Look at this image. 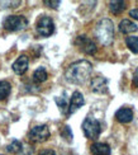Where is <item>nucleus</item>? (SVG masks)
<instances>
[{"mask_svg": "<svg viewBox=\"0 0 138 155\" xmlns=\"http://www.w3.org/2000/svg\"><path fill=\"white\" fill-rule=\"evenodd\" d=\"M11 90V85L9 81L6 80H2L0 81V101H4L9 97Z\"/></svg>", "mask_w": 138, "mask_h": 155, "instance_id": "15", "label": "nucleus"}, {"mask_svg": "<svg viewBox=\"0 0 138 155\" xmlns=\"http://www.w3.org/2000/svg\"><path fill=\"white\" fill-rule=\"evenodd\" d=\"M22 149H23V144L18 140H13L10 144L6 145V151L10 154H18L22 151Z\"/></svg>", "mask_w": 138, "mask_h": 155, "instance_id": "17", "label": "nucleus"}, {"mask_svg": "<svg viewBox=\"0 0 138 155\" xmlns=\"http://www.w3.org/2000/svg\"><path fill=\"white\" fill-rule=\"evenodd\" d=\"M56 101V103H57V106H58V108H60V111L62 112V113H69V104H67V101H66V98L65 97H62V98H57L55 99Z\"/></svg>", "mask_w": 138, "mask_h": 155, "instance_id": "19", "label": "nucleus"}, {"mask_svg": "<svg viewBox=\"0 0 138 155\" xmlns=\"http://www.w3.org/2000/svg\"><path fill=\"white\" fill-rule=\"evenodd\" d=\"M47 78H48V73H47V70H46L44 68H38L36 71L33 73V76H32V80H33V83L36 84H41L43 81L47 80Z\"/></svg>", "mask_w": 138, "mask_h": 155, "instance_id": "14", "label": "nucleus"}, {"mask_svg": "<svg viewBox=\"0 0 138 155\" xmlns=\"http://www.w3.org/2000/svg\"><path fill=\"white\" fill-rule=\"evenodd\" d=\"M38 155H56V153L53 150H51V149H44L42 151H39Z\"/></svg>", "mask_w": 138, "mask_h": 155, "instance_id": "24", "label": "nucleus"}, {"mask_svg": "<svg viewBox=\"0 0 138 155\" xmlns=\"http://www.w3.org/2000/svg\"><path fill=\"white\" fill-rule=\"evenodd\" d=\"M75 45L82 51V52L88 54V55H95V52H96V45H95V42L91 40V38L86 37L85 35L79 36L75 40Z\"/></svg>", "mask_w": 138, "mask_h": 155, "instance_id": "7", "label": "nucleus"}, {"mask_svg": "<svg viewBox=\"0 0 138 155\" xmlns=\"http://www.w3.org/2000/svg\"><path fill=\"white\" fill-rule=\"evenodd\" d=\"M126 43H127L128 48L132 51L133 54H138V37L137 36H129V37H127Z\"/></svg>", "mask_w": 138, "mask_h": 155, "instance_id": "18", "label": "nucleus"}, {"mask_svg": "<svg viewBox=\"0 0 138 155\" xmlns=\"http://www.w3.org/2000/svg\"><path fill=\"white\" fill-rule=\"evenodd\" d=\"M27 25H28V21L23 15H9L3 22L4 29H6L8 32L22 31L24 28H27Z\"/></svg>", "mask_w": 138, "mask_h": 155, "instance_id": "4", "label": "nucleus"}, {"mask_svg": "<svg viewBox=\"0 0 138 155\" xmlns=\"http://www.w3.org/2000/svg\"><path fill=\"white\" fill-rule=\"evenodd\" d=\"M115 120L119 124H129L133 120V111L128 107H123L115 112Z\"/></svg>", "mask_w": 138, "mask_h": 155, "instance_id": "11", "label": "nucleus"}, {"mask_svg": "<svg viewBox=\"0 0 138 155\" xmlns=\"http://www.w3.org/2000/svg\"><path fill=\"white\" fill-rule=\"evenodd\" d=\"M91 73H93V66L88 60H79L66 69L65 71V78L71 84H84L86 81Z\"/></svg>", "mask_w": 138, "mask_h": 155, "instance_id": "1", "label": "nucleus"}, {"mask_svg": "<svg viewBox=\"0 0 138 155\" xmlns=\"http://www.w3.org/2000/svg\"><path fill=\"white\" fill-rule=\"evenodd\" d=\"M126 9V2H110L109 3V10L113 14L118 15Z\"/></svg>", "mask_w": 138, "mask_h": 155, "instance_id": "16", "label": "nucleus"}, {"mask_svg": "<svg viewBox=\"0 0 138 155\" xmlns=\"http://www.w3.org/2000/svg\"><path fill=\"white\" fill-rule=\"evenodd\" d=\"M50 137V130L48 127L46 125H38V126H34L32 127L29 132H28V139L32 143H36V144H39V143H43Z\"/></svg>", "mask_w": 138, "mask_h": 155, "instance_id": "6", "label": "nucleus"}, {"mask_svg": "<svg viewBox=\"0 0 138 155\" xmlns=\"http://www.w3.org/2000/svg\"><path fill=\"white\" fill-rule=\"evenodd\" d=\"M90 151L93 155H110V146L105 143H94L90 146Z\"/></svg>", "mask_w": 138, "mask_h": 155, "instance_id": "12", "label": "nucleus"}, {"mask_svg": "<svg viewBox=\"0 0 138 155\" xmlns=\"http://www.w3.org/2000/svg\"><path fill=\"white\" fill-rule=\"evenodd\" d=\"M91 90L95 93H105L108 90V80L104 76H95L91 80Z\"/></svg>", "mask_w": 138, "mask_h": 155, "instance_id": "10", "label": "nucleus"}, {"mask_svg": "<svg viewBox=\"0 0 138 155\" xmlns=\"http://www.w3.org/2000/svg\"><path fill=\"white\" fill-rule=\"evenodd\" d=\"M61 136L67 141V143H71L72 141V137H74V135H72V131H71V128L70 126L67 125H65L62 128H61Z\"/></svg>", "mask_w": 138, "mask_h": 155, "instance_id": "20", "label": "nucleus"}, {"mask_svg": "<svg viewBox=\"0 0 138 155\" xmlns=\"http://www.w3.org/2000/svg\"><path fill=\"white\" fill-rule=\"evenodd\" d=\"M28 64H29V60H28V56L25 55H21L18 59L13 62V71L18 75H23L28 69Z\"/></svg>", "mask_w": 138, "mask_h": 155, "instance_id": "8", "label": "nucleus"}, {"mask_svg": "<svg viewBox=\"0 0 138 155\" xmlns=\"http://www.w3.org/2000/svg\"><path fill=\"white\" fill-rule=\"evenodd\" d=\"M129 15L132 17L133 19H136V21H138V8L130 10V12H129Z\"/></svg>", "mask_w": 138, "mask_h": 155, "instance_id": "25", "label": "nucleus"}, {"mask_svg": "<svg viewBox=\"0 0 138 155\" xmlns=\"http://www.w3.org/2000/svg\"><path fill=\"white\" fill-rule=\"evenodd\" d=\"M119 31L124 35H129V33H133V32H137L138 27L136 23L129 21V19H123L119 23Z\"/></svg>", "mask_w": 138, "mask_h": 155, "instance_id": "13", "label": "nucleus"}, {"mask_svg": "<svg viewBox=\"0 0 138 155\" xmlns=\"http://www.w3.org/2000/svg\"><path fill=\"white\" fill-rule=\"evenodd\" d=\"M44 4L48 5L50 8H53V9H57L58 5L61 4L60 0H44Z\"/></svg>", "mask_w": 138, "mask_h": 155, "instance_id": "21", "label": "nucleus"}, {"mask_svg": "<svg viewBox=\"0 0 138 155\" xmlns=\"http://www.w3.org/2000/svg\"><path fill=\"white\" fill-rule=\"evenodd\" d=\"M132 84H133V87L138 88V68H137V70H136L134 74H133V80H132Z\"/></svg>", "mask_w": 138, "mask_h": 155, "instance_id": "23", "label": "nucleus"}, {"mask_svg": "<svg viewBox=\"0 0 138 155\" xmlns=\"http://www.w3.org/2000/svg\"><path fill=\"white\" fill-rule=\"evenodd\" d=\"M95 37L98 38L103 46H109L114 38V25L113 22L108 18H104L96 24L95 27Z\"/></svg>", "mask_w": 138, "mask_h": 155, "instance_id": "2", "label": "nucleus"}, {"mask_svg": "<svg viewBox=\"0 0 138 155\" xmlns=\"http://www.w3.org/2000/svg\"><path fill=\"white\" fill-rule=\"evenodd\" d=\"M84 103H85V99H84V97L80 92H74V94H72L71 97V101H70V104H69V116L72 114V113H75L76 111L80 107L84 106Z\"/></svg>", "mask_w": 138, "mask_h": 155, "instance_id": "9", "label": "nucleus"}, {"mask_svg": "<svg viewBox=\"0 0 138 155\" xmlns=\"http://www.w3.org/2000/svg\"><path fill=\"white\" fill-rule=\"evenodd\" d=\"M36 29H37V33L42 37L52 36V33L55 32V24H53L52 18H50L48 15H42L37 21Z\"/></svg>", "mask_w": 138, "mask_h": 155, "instance_id": "5", "label": "nucleus"}, {"mask_svg": "<svg viewBox=\"0 0 138 155\" xmlns=\"http://www.w3.org/2000/svg\"><path fill=\"white\" fill-rule=\"evenodd\" d=\"M21 155H33V147L30 146H23Z\"/></svg>", "mask_w": 138, "mask_h": 155, "instance_id": "22", "label": "nucleus"}, {"mask_svg": "<svg viewBox=\"0 0 138 155\" xmlns=\"http://www.w3.org/2000/svg\"><path fill=\"white\" fill-rule=\"evenodd\" d=\"M82 131L85 136L90 140H96L101 132V125L96 118L88 116L82 122Z\"/></svg>", "mask_w": 138, "mask_h": 155, "instance_id": "3", "label": "nucleus"}]
</instances>
